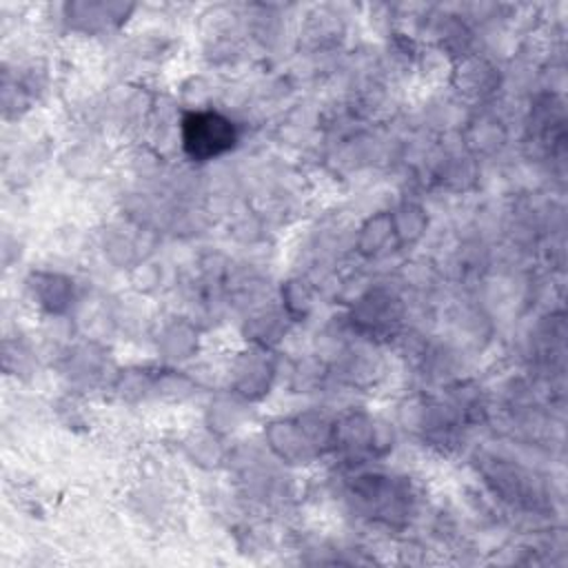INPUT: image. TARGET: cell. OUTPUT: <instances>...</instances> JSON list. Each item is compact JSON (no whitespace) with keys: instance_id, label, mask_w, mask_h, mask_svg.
<instances>
[{"instance_id":"obj_1","label":"cell","mask_w":568,"mask_h":568,"mask_svg":"<svg viewBox=\"0 0 568 568\" xmlns=\"http://www.w3.org/2000/svg\"><path fill=\"white\" fill-rule=\"evenodd\" d=\"M184 140L193 155L206 158L224 151L233 140V131L231 124L217 115H195L186 122Z\"/></svg>"}]
</instances>
